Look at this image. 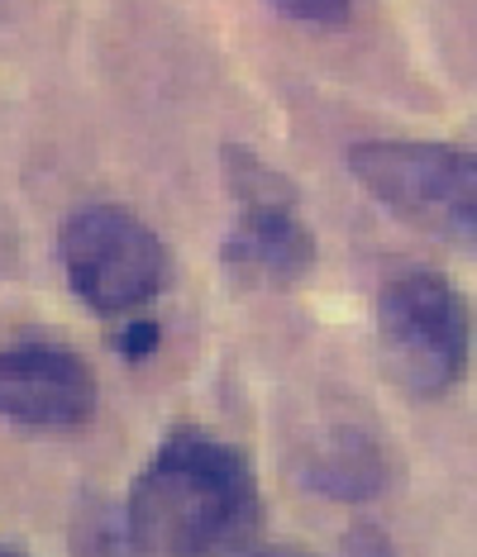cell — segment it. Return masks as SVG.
<instances>
[{"instance_id":"obj_1","label":"cell","mask_w":477,"mask_h":557,"mask_svg":"<svg viewBox=\"0 0 477 557\" xmlns=\"http://www.w3.org/2000/svg\"><path fill=\"white\" fill-rule=\"evenodd\" d=\"M262 486L244 448L196 424L168 429L124 496L130 553L220 557L262 539Z\"/></svg>"},{"instance_id":"obj_2","label":"cell","mask_w":477,"mask_h":557,"mask_svg":"<svg viewBox=\"0 0 477 557\" xmlns=\"http://www.w3.org/2000/svg\"><path fill=\"white\" fill-rule=\"evenodd\" d=\"M378 348L387 372L411 396H449L473 372L477 310L463 290L430 268L401 272L378 290Z\"/></svg>"},{"instance_id":"obj_3","label":"cell","mask_w":477,"mask_h":557,"mask_svg":"<svg viewBox=\"0 0 477 557\" xmlns=\"http://www.w3.org/2000/svg\"><path fill=\"white\" fill-rule=\"evenodd\" d=\"M348 172L387 214L420 234L477 252V153L416 138H368L348 148Z\"/></svg>"},{"instance_id":"obj_4","label":"cell","mask_w":477,"mask_h":557,"mask_svg":"<svg viewBox=\"0 0 477 557\" xmlns=\"http://www.w3.org/2000/svg\"><path fill=\"white\" fill-rule=\"evenodd\" d=\"M58 258L72 296L106 320L139 314L172 286V248L130 206L91 200L58 230Z\"/></svg>"},{"instance_id":"obj_5","label":"cell","mask_w":477,"mask_h":557,"mask_svg":"<svg viewBox=\"0 0 477 557\" xmlns=\"http://www.w3.org/2000/svg\"><path fill=\"white\" fill-rule=\"evenodd\" d=\"M100 386L82 352L62 344L0 348V420L29 429H77L96 414Z\"/></svg>"},{"instance_id":"obj_6","label":"cell","mask_w":477,"mask_h":557,"mask_svg":"<svg viewBox=\"0 0 477 557\" xmlns=\"http://www.w3.org/2000/svg\"><path fill=\"white\" fill-rule=\"evenodd\" d=\"M220 262L244 286L286 290L306 282L310 268H316V234L296 214V200L238 206V220L220 244Z\"/></svg>"},{"instance_id":"obj_7","label":"cell","mask_w":477,"mask_h":557,"mask_svg":"<svg viewBox=\"0 0 477 557\" xmlns=\"http://www.w3.org/2000/svg\"><path fill=\"white\" fill-rule=\"evenodd\" d=\"M301 476L310 491H320L325 500H372L387 486L392 467H387V448L368 429L339 424L330 429L316 448L301 458Z\"/></svg>"},{"instance_id":"obj_8","label":"cell","mask_w":477,"mask_h":557,"mask_svg":"<svg viewBox=\"0 0 477 557\" xmlns=\"http://www.w3.org/2000/svg\"><path fill=\"white\" fill-rule=\"evenodd\" d=\"M220 172H224V191H230L234 206H258V200H296V186L286 182L278 168H268L254 148L224 144Z\"/></svg>"},{"instance_id":"obj_9","label":"cell","mask_w":477,"mask_h":557,"mask_svg":"<svg viewBox=\"0 0 477 557\" xmlns=\"http://www.w3.org/2000/svg\"><path fill=\"white\" fill-rule=\"evenodd\" d=\"M278 15L306 24V29H339L354 15V0H268Z\"/></svg>"},{"instance_id":"obj_10","label":"cell","mask_w":477,"mask_h":557,"mask_svg":"<svg viewBox=\"0 0 477 557\" xmlns=\"http://www.w3.org/2000/svg\"><path fill=\"white\" fill-rule=\"evenodd\" d=\"M162 344V324L154 320V314H124V324L115 329V352L124 362H144V358H154Z\"/></svg>"}]
</instances>
